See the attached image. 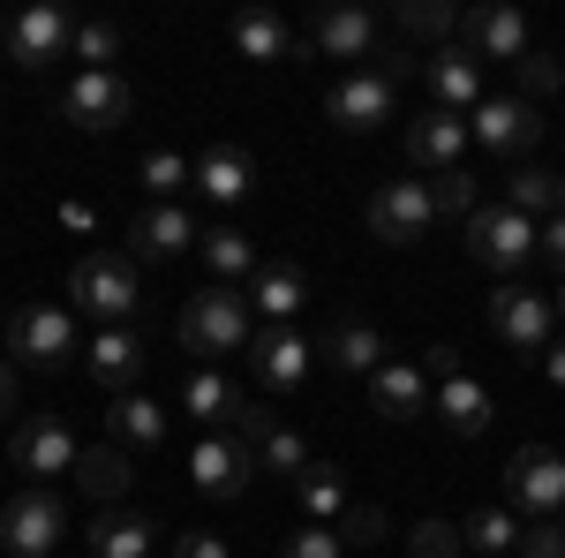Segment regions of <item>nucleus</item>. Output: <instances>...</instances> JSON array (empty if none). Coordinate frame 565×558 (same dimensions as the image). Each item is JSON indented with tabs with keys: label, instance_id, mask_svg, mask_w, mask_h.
Here are the masks:
<instances>
[{
	"label": "nucleus",
	"instance_id": "obj_15",
	"mask_svg": "<svg viewBox=\"0 0 565 558\" xmlns=\"http://www.w3.org/2000/svg\"><path fill=\"white\" fill-rule=\"evenodd\" d=\"M423 84H430L437 114H476L482 106V61L452 39V45H437V53H423Z\"/></svg>",
	"mask_w": 565,
	"mask_h": 558
},
{
	"label": "nucleus",
	"instance_id": "obj_14",
	"mask_svg": "<svg viewBox=\"0 0 565 558\" xmlns=\"http://www.w3.org/2000/svg\"><path fill=\"white\" fill-rule=\"evenodd\" d=\"M392 98H399V84H392L385 69H354V76L332 84L324 114H332L348 136H362V129H377V122H392Z\"/></svg>",
	"mask_w": 565,
	"mask_h": 558
},
{
	"label": "nucleus",
	"instance_id": "obj_6",
	"mask_svg": "<svg viewBox=\"0 0 565 558\" xmlns=\"http://www.w3.org/2000/svg\"><path fill=\"white\" fill-rule=\"evenodd\" d=\"M0 45H8V61H15L23 76H39V69H53V61H68L76 15H68V8H23V15L0 23Z\"/></svg>",
	"mask_w": 565,
	"mask_h": 558
},
{
	"label": "nucleus",
	"instance_id": "obj_41",
	"mask_svg": "<svg viewBox=\"0 0 565 558\" xmlns=\"http://www.w3.org/2000/svg\"><path fill=\"white\" fill-rule=\"evenodd\" d=\"M226 438H234V445H242V453L257 461V453H264V438H271V415H264L257 400H234V415H226Z\"/></svg>",
	"mask_w": 565,
	"mask_h": 558
},
{
	"label": "nucleus",
	"instance_id": "obj_22",
	"mask_svg": "<svg viewBox=\"0 0 565 558\" xmlns=\"http://www.w3.org/2000/svg\"><path fill=\"white\" fill-rule=\"evenodd\" d=\"M324 362H332V370H354V378H377V370L392 362V347H385V333H377L370 317H332Z\"/></svg>",
	"mask_w": 565,
	"mask_h": 558
},
{
	"label": "nucleus",
	"instance_id": "obj_23",
	"mask_svg": "<svg viewBox=\"0 0 565 558\" xmlns=\"http://www.w3.org/2000/svg\"><path fill=\"white\" fill-rule=\"evenodd\" d=\"M468 144H476V136H468L460 114H423V122L407 129V159H415L423 173H452L460 159H468Z\"/></svg>",
	"mask_w": 565,
	"mask_h": 558
},
{
	"label": "nucleus",
	"instance_id": "obj_35",
	"mask_svg": "<svg viewBox=\"0 0 565 558\" xmlns=\"http://www.w3.org/2000/svg\"><path fill=\"white\" fill-rule=\"evenodd\" d=\"M399 31L452 45V39H460V8H445V0H399Z\"/></svg>",
	"mask_w": 565,
	"mask_h": 558
},
{
	"label": "nucleus",
	"instance_id": "obj_48",
	"mask_svg": "<svg viewBox=\"0 0 565 558\" xmlns=\"http://www.w3.org/2000/svg\"><path fill=\"white\" fill-rule=\"evenodd\" d=\"M535 257L565 272V219H543V250H535Z\"/></svg>",
	"mask_w": 565,
	"mask_h": 558
},
{
	"label": "nucleus",
	"instance_id": "obj_42",
	"mask_svg": "<svg viewBox=\"0 0 565 558\" xmlns=\"http://www.w3.org/2000/svg\"><path fill=\"white\" fill-rule=\"evenodd\" d=\"M189 181H196V173H189L181 151H151V159H143V189H151V197H174V189H189Z\"/></svg>",
	"mask_w": 565,
	"mask_h": 558
},
{
	"label": "nucleus",
	"instance_id": "obj_12",
	"mask_svg": "<svg viewBox=\"0 0 565 558\" xmlns=\"http://www.w3.org/2000/svg\"><path fill=\"white\" fill-rule=\"evenodd\" d=\"M468 136H476L482 151H498V159H527L543 144V106L535 98H482Z\"/></svg>",
	"mask_w": 565,
	"mask_h": 558
},
{
	"label": "nucleus",
	"instance_id": "obj_29",
	"mask_svg": "<svg viewBox=\"0 0 565 558\" xmlns=\"http://www.w3.org/2000/svg\"><path fill=\"white\" fill-rule=\"evenodd\" d=\"M498 204H513V212H543V219H565V173L551 167H521V173H505V197Z\"/></svg>",
	"mask_w": 565,
	"mask_h": 558
},
{
	"label": "nucleus",
	"instance_id": "obj_2",
	"mask_svg": "<svg viewBox=\"0 0 565 558\" xmlns=\"http://www.w3.org/2000/svg\"><path fill=\"white\" fill-rule=\"evenodd\" d=\"M249 317H257V309H249V295H242V287H204V295H189L181 302V347H189V355H242V347L257 340V333H249Z\"/></svg>",
	"mask_w": 565,
	"mask_h": 558
},
{
	"label": "nucleus",
	"instance_id": "obj_24",
	"mask_svg": "<svg viewBox=\"0 0 565 558\" xmlns=\"http://www.w3.org/2000/svg\"><path fill=\"white\" fill-rule=\"evenodd\" d=\"M370 408H377L385 423H423V415H430V378H423L415 362H385V370L370 378Z\"/></svg>",
	"mask_w": 565,
	"mask_h": 558
},
{
	"label": "nucleus",
	"instance_id": "obj_36",
	"mask_svg": "<svg viewBox=\"0 0 565 558\" xmlns=\"http://www.w3.org/2000/svg\"><path fill=\"white\" fill-rule=\"evenodd\" d=\"M68 61H76V76H84V69H114V61H121V31H114V23H76Z\"/></svg>",
	"mask_w": 565,
	"mask_h": 558
},
{
	"label": "nucleus",
	"instance_id": "obj_11",
	"mask_svg": "<svg viewBox=\"0 0 565 558\" xmlns=\"http://www.w3.org/2000/svg\"><path fill=\"white\" fill-rule=\"evenodd\" d=\"M61 114H68L76 129H121L136 114V84L121 69H84L76 84L61 91Z\"/></svg>",
	"mask_w": 565,
	"mask_h": 558
},
{
	"label": "nucleus",
	"instance_id": "obj_25",
	"mask_svg": "<svg viewBox=\"0 0 565 558\" xmlns=\"http://www.w3.org/2000/svg\"><path fill=\"white\" fill-rule=\"evenodd\" d=\"M189 242H204V234H196V219L181 212V204H151V212L129 219V250H136V257H151V264L181 257Z\"/></svg>",
	"mask_w": 565,
	"mask_h": 558
},
{
	"label": "nucleus",
	"instance_id": "obj_30",
	"mask_svg": "<svg viewBox=\"0 0 565 558\" xmlns=\"http://www.w3.org/2000/svg\"><path fill=\"white\" fill-rule=\"evenodd\" d=\"M234 45H242V61H295L302 39H287V23L271 8H242L234 15Z\"/></svg>",
	"mask_w": 565,
	"mask_h": 558
},
{
	"label": "nucleus",
	"instance_id": "obj_13",
	"mask_svg": "<svg viewBox=\"0 0 565 558\" xmlns=\"http://www.w3.org/2000/svg\"><path fill=\"white\" fill-rule=\"evenodd\" d=\"M8 461L23 475H39V483H53V475H76V430L61 423V415H31V423L8 430Z\"/></svg>",
	"mask_w": 565,
	"mask_h": 558
},
{
	"label": "nucleus",
	"instance_id": "obj_4",
	"mask_svg": "<svg viewBox=\"0 0 565 558\" xmlns=\"http://www.w3.org/2000/svg\"><path fill=\"white\" fill-rule=\"evenodd\" d=\"M61 536H68V506H61V491H45V483H23V491L0 506V551L8 558H53Z\"/></svg>",
	"mask_w": 565,
	"mask_h": 558
},
{
	"label": "nucleus",
	"instance_id": "obj_39",
	"mask_svg": "<svg viewBox=\"0 0 565 558\" xmlns=\"http://www.w3.org/2000/svg\"><path fill=\"white\" fill-rule=\"evenodd\" d=\"M430 197H437V219H476V173H468V167L437 173Z\"/></svg>",
	"mask_w": 565,
	"mask_h": 558
},
{
	"label": "nucleus",
	"instance_id": "obj_16",
	"mask_svg": "<svg viewBox=\"0 0 565 558\" xmlns=\"http://www.w3.org/2000/svg\"><path fill=\"white\" fill-rule=\"evenodd\" d=\"M460 45L476 61H527V15L505 8V0H482V8L460 15Z\"/></svg>",
	"mask_w": 565,
	"mask_h": 558
},
{
	"label": "nucleus",
	"instance_id": "obj_45",
	"mask_svg": "<svg viewBox=\"0 0 565 558\" xmlns=\"http://www.w3.org/2000/svg\"><path fill=\"white\" fill-rule=\"evenodd\" d=\"M279 558H348V544H340V528H295Z\"/></svg>",
	"mask_w": 565,
	"mask_h": 558
},
{
	"label": "nucleus",
	"instance_id": "obj_9",
	"mask_svg": "<svg viewBox=\"0 0 565 558\" xmlns=\"http://www.w3.org/2000/svg\"><path fill=\"white\" fill-rule=\"evenodd\" d=\"M430 227H437L430 181H385V189L370 197V234H377V242H392V250H415Z\"/></svg>",
	"mask_w": 565,
	"mask_h": 558
},
{
	"label": "nucleus",
	"instance_id": "obj_18",
	"mask_svg": "<svg viewBox=\"0 0 565 558\" xmlns=\"http://www.w3.org/2000/svg\"><path fill=\"white\" fill-rule=\"evenodd\" d=\"M309 355H317V347H309L295 325H264L257 340H249V370H257L264 392H295L309 378Z\"/></svg>",
	"mask_w": 565,
	"mask_h": 558
},
{
	"label": "nucleus",
	"instance_id": "obj_46",
	"mask_svg": "<svg viewBox=\"0 0 565 558\" xmlns=\"http://www.w3.org/2000/svg\"><path fill=\"white\" fill-rule=\"evenodd\" d=\"M521 558H565V520H535L521 536Z\"/></svg>",
	"mask_w": 565,
	"mask_h": 558
},
{
	"label": "nucleus",
	"instance_id": "obj_1",
	"mask_svg": "<svg viewBox=\"0 0 565 558\" xmlns=\"http://www.w3.org/2000/svg\"><path fill=\"white\" fill-rule=\"evenodd\" d=\"M535 250H543V219L513 212V204H476V219H468V257L482 272H498V287L521 280L527 264H535Z\"/></svg>",
	"mask_w": 565,
	"mask_h": 558
},
{
	"label": "nucleus",
	"instance_id": "obj_17",
	"mask_svg": "<svg viewBox=\"0 0 565 558\" xmlns=\"http://www.w3.org/2000/svg\"><path fill=\"white\" fill-rule=\"evenodd\" d=\"M189 475H196V491H204V498H242V491L257 483V461H249L226 430H204V438H196V453H189Z\"/></svg>",
	"mask_w": 565,
	"mask_h": 558
},
{
	"label": "nucleus",
	"instance_id": "obj_8",
	"mask_svg": "<svg viewBox=\"0 0 565 558\" xmlns=\"http://www.w3.org/2000/svg\"><path fill=\"white\" fill-rule=\"evenodd\" d=\"M309 53H332V61H377V53H385V23H377V8H362V0H332V8H317V15H309Z\"/></svg>",
	"mask_w": 565,
	"mask_h": 558
},
{
	"label": "nucleus",
	"instance_id": "obj_37",
	"mask_svg": "<svg viewBox=\"0 0 565 558\" xmlns=\"http://www.w3.org/2000/svg\"><path fill=\"white\" fill-rule=\"evenodd\" d=\"M76 475H84L90 498H106V506H114V498L129 491V461H121L114 445H106V453H84V461H76Z\"/></svg>",
	"mask_w": 565,
	"mask_h": 558
},
{
	"label": "nucleus",
	"instance_id": "obj_49",
	"mask_svg": "<svg viewBox=\"0 0 565 558\" xmlns=\"http://www.w3.org/2000/svg\"><path fill=\"white\" fill-rule=\"evenodd\" d=\"M543 378L565 392V340H558V347H543Z\"/></svg>",
	"mask_w": 565,
	"mask_h": 558
},
{
	"label": "nucleus",
	"instance_id": "obj_5",
	"mask_svg": "<svg viewBox=\"0 0 565 558\" xmlns=\"http://www.w3.org/2000/svg\"><path fill=\"white\" fill-rule=\"evenodd\" d=\"M68 295L84 302L90 317H106V325H129L143 287H136V264L121 257V250H90V257H76V272H68Z\"/></svg>",
	"mask_w": 565,
	"mask_h": 558
},
{
	"label": "nucleus",
	"instance_id": "obj_43",
	"mask_svg": "<svg viewBox=\"0 0 565 558\" xmlns=\"http://www.w3.org/2000/svg\"><path fill=\"white\" fill-rule=\"evenodd\" d=\"M340 544H348V551H377V544H385V514H377V506H348Z\"/></svg>",
	"mask_w": 565,
	"mask_h": 558
},
{
	"label": "nucleus",
	"instance_id": "obj_19",
	"mask_svg": "<svg viewBox=\"0 0 565 558\" xmlns=\"http://www.w3.org/2000/svg\"><path fill=\"white\" fill-rule=\"evenodd\" d=\"M84 370L114 392V400L136 392V378H143V333H136V325H106V333L84 347Z\"/></svg>",
	"mask_w": 565,
	"mask_h": 558
},
{
	"label": "nucleus",
	"instance_id": "obj_27",
	"mask_svg": "<svg viewBox=\"0 0 565 558\" xmlns=\"http://www.w3.org/2000/svg\"><path fill=\"white\" fill-rule=\"evenodd\" d=\"M84 544H90V558H143L159 536H151V520L143 514H121V506H106V514L84 528Z\"/></svg>",
	"mask_w": 565,
	"mask_h": 558
},
{
	"label": "nucleus",
	"instance_id": "obj_21",
	"mask_svg": "<svg viewBox=\"0 0 565 558\" xmlns=\"http://www.w3.org/2000/svg\"><path fill=\"white\" fill-rule=\"evenodd\" d=\"M189 173H196L189 189H204L212 204H242V197H249V181H257V167H249V151H242V144H204V151L189 159Z\"/></svg>",
	"mask_w": 565,
	"mask_h": 558
},
{
	"label": "nucleus",
	"instance_id": "obj_7",
	"mask_svg": "<svg viewBox=\"0 0 565 558\" xmlns=\"http://www.w3.org/2000/svg\"><path fill=\"white\" fill-rule=\"evenodd\" d=\"M505 506H513V514H535V520H558L565 514V453L521 445V453L505 461Z\"/></svg>",
	"mask_w": 565,
	"mask_h": 558
},
{
	"label": "nucleus",
	"instance_id": "obj_3",
	"mask_svg": "<svg viewBox=\"0 0 565 558\" xmlns=\"http://www.w3.org/2000/svg\"><path fill=\"white\" fill-rule=\"evenodd\" d=\"M84 347L90 340L76 333V309H61V302H23L8 317V355L31 362V370H68Z\"/></svg>",
	"mask_w": 565,
	"mask_h": 558
},
{
	"label": "nucleus",
	"instance_id": "obj_51",
	"mask_svg": "<svg viewBox=\"0 0 565 558\" xmlns=\"http://www.w3.org/2000/svg\"><path fill=\"white\" fill-rule=\"evenodd\" d=\"M551 309H558V317H565V287H558V295H551Z\"/></svg>",
	"mask_w": 565,
	"mask_h": 558
},
{
	"label": "nucleus",
	"instance_id": "obj_32",
	"mask_svg": "<svg viewBox=\"0 0 565 558\" xmlns=\"http://www.w3.org/2000/svg\"><path fill=\"white\" fill-rule=\"evenodd\" d=\"M106 430H114V445H159V438H167V408L143 400V392H121L114 415H106Z\"/></svg>",
	"mask_w": 565,
	"mask_h": 558
},
{
	"label": "nucleus",
	"instance_id": "obj_10",
	"mask_svg": "<svg viewBox=\"0 0 565 558\" xmlns=\"http://www.w3.org/2000/svg\"><path fill=\"white\" fill-rule=\"evenodd\" d=\"M551 325H558L551 295H535L521 280H505V287L490 295V333L513 347V355H543V347H551Z\"/></svg>",
	"mask_w": 565,
	"mask_h": 558
},
{
	"label": "nucleus",
	"instance_id": "obj_31",
	"mask_svg": "<svg viewBox=\"0 0 565 558\" xmlns=\"http://www.w3.org/2000/svg\"><path fill=\"white\" fill-rule=\"evenodd\" d=\"M460 536H468V558H505V551H521V514L513 506H482V514L460 520Z\"/></svg>",
	"mask_w": 565,
	"mask_h": 558
},
{
	"label": "nucleus",
	"instance_id": "obj_34",
	"mask_svg": "<svg viewBox=\"0 0 565 558\" xmlns=\"http://www.w3.org/2000/svg\"><path fill=\"white\" fill-rule=\"evenodd\" d=\"M234 400H242V392L226 386V378H218L212 362H204V370H189V378H181V408H189V415H196V423H226V415H234Z\"/></svg>",
	"mask_w": 565,
	"mask_h": 558
},
{
	"label": "nucleus",
	"instance_id": "obj_26",
	"mask_svg": "<svg viewBox=\"0 0 565 558\" xmlns=\"http://www.w3.org/2000/svg\"><path fill=\"white\" fill-rule=\"evenodd\" d=\"M430 408L445 415V430H460V438H482L490 430V392L468 378V370H452V378H437Z\"/></svg>",
	"mask_w": 565,
	"mask_h": 558
},
{
	"label": "nucleus",
	"instance_id": "obj_44",
	"mask_svg": "<svg viewBox=\"0 0 565 558\" xmlns=\"http://www.w3.org/2000/svg\"><path fill=\"white\" fill-rule=\"evenodd\" d=\"M558 84H565L558 53H535V45H527V61H521V98H551Z\"/></svg>",
	"mask_w": 565,
	"mask_h": 558
},
{
	"label": "nucleus",
	"instance_id": "obj_47",
	"mask_svg": "<svg viewBox=\"0 0 565 558\" xmlns=\"http://www.w3.org/2000/svg\"><path fill=\"white\" fill-rule=\"evenodd\" d=\"M174 558H226V544H218V536H204V528H189V536L174 544Z\"/></svg>",
	"mask_w": 565,
	"mask_h": 558
},
{
	"label": "nucleus",
	"instance_id": "obj_33",
	"mask_svg": "<svg viewBox=\"0 0 565 558\" xmlns=\"http://www.w3.org/2000/svg\"><path fill=\"white\" fill-rule=\"evenodd\" d=\"M204 264L218 272V287H234V280H249L264 257L249 250V234H242V227H204Z\"/></svg>",
	"mask_w": 565,
	"mask_h": 558
},
{
	"label": "nucleus",
	"instance_id": "obj_50",
	"mask_svg": "<svg viewBox=\"0 0 565 558\" xmlns=\"http://www.w3.org/2000/svg\"><path fill=\"white\" fill-rule=\"evenodd\" d=\"M15 415V362H0V423Z\"/></svg>",
	"mask_w": 565,
	"mask_h": 558
},
{
	"label": "nucleus",
	"instance_id": "obj_28",
	"mask_svg": "<svg viewBox=\"0 0 565 558\" xmlns=\"http://www.w3.org/2000/svg\"><path fill=\"white\" fill-rule=\"evenodd\" d=\"M295 498H302V514L317 520V528H332V520H348V475L332 468V461H309V468L295 475Z\"/></svg>",
	"mask_w": 565,
	"mask_h": 558
},
{
	"label": "nucleus",
	"instance_id": "obj_38",
	"mask_svg": "<svg viewBox=\"0 0 565 558\" xmlns=\"http://www.w3.org/2000/svg\"><path fill=\"white\" fill-rule=\"evenodd\" d=\"M407 558H468V536H460L452 520H415V536H407Z\"/></svg>",
	"mask_w": 565,
	"mask_h": 558
},
{
	"label": "nucleus",
	"instance_id": "obj_20",
	"mask_svg": "<svg viewBox=\"0 0 565 558\" xmlns=\"http://www.w3.org/2000/svg\"><path fill=\"white\" fill-rule=\"evenodd\" d=\"M249 309H264V325H295V317L309 309V280H302V264L264 257L257 272H249Z\"/></svg>",
	"mask_w": 565,
	"mask_h": 558
},
{
	"label": "nucleus",
	"instance_id": "obj_40",
	"mask_svg": "<svg viewBox=\"0 0 565 558\" xmlns=\"http://www.w3.org/2000/svg\"><path fill=\"white\" fill-rule=\"evenodd\" d=\"M302 468H309V445L295 430H271L264 453H257V475H302Z\"/></svg>",
	"mask_w": 565,
	"mask_h": 558
}]
</instances>
